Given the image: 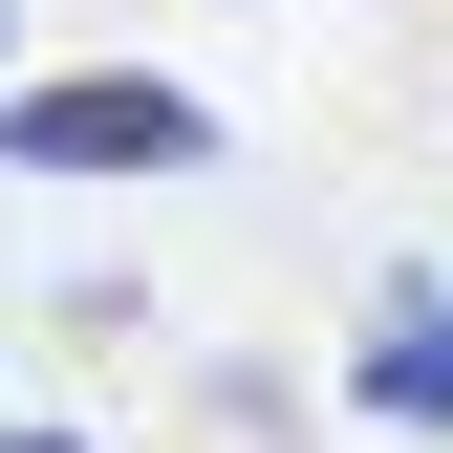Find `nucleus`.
Segmentation results:
<instances>
[{
  "label": "nucleus",
  "mask_w": 453,
  "mask_h": 453,
  "mask_svg": "<svg viewBox=\"0 0 453 453\" xmlns=\"http://www.w3.org/2000/svg\"><path fill=\"white\" fill-rule=\"evenodd\" d=\"M195 151H216V108H195V87H130V65L0 108V173H195Z\"/></svg>",
  "instance_id": "f257e3e1"
},
{
  "label": "nucleus",
  "mask_w": 453,
  "mask_h": 453,
  "mask_svg": "<svg viewBox=\"0 0 453 453\" xmlns=\"http://www.w3.org/2000/svg\"><path fill=\"white\" fill-rule=\"evenodd\" d=\"M367 411H388V432H453V303H388V346H367Z\"/></svg>",
  "instance_id": "f03ea898"
}]
</instances>
